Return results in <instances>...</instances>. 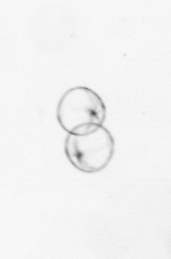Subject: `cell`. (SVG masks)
Returning <instances> with one entry per match:
<instances>
[{"instance_id":"2","label":"cell","mask_w":171,"mask_h":259,"mask_svg":"<svg viewBox=\"0 0 171 259\" xmlns=\"http://www.w3.org/2000/svg\"><path fill=\"white\" fill-rule=\"evenodd\" d=\"M115 149V140L104 126L86 135L68 134L64 144L65 155L70 163L86 174L98 172L106 168Z\"/></svg>"},{"instance_id":"1","label":"cell","mask_w":171,"mask_h":259,"mask_svg":"<svg viewBox=\"0 0 171 259\" xmlns=\"http://www.w3.org/2000/svg\"><path fill=\"white\" fill-rule=\"evenodd\" d=\"M56 116L60 126L69 134L82 135L103 126L107 109L96 92L87 87H76L61 97Z\"/></svg>"}]
</instances>
